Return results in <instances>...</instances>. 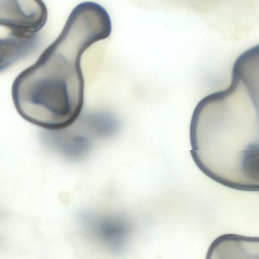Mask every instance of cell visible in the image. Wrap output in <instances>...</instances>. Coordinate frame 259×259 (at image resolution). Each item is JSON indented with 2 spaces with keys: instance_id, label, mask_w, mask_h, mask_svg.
<instances>
[{
  "instance_id": "6da1fadb",
  "label": "cell",
  "mask_w": 259,
  "mask_h": 259,
  "mask_svg": "<svg viewBox=\"0 0 259 259\" xmlns=\"http://www.w3.org/2000/svg\"><path fill=\"white\" fill-rule=\"evenodd\" d=\"M189 135L203 174L231 189L259 192V62H234L228 87L196 105Z\"/></svg>"
},
{
  "instance_id": "7a4b0ae2",
  "label": "cell",
  "mask_w": 259,
  "mask_h": 259,
  "mask_svg": "<svg viewBox=\"0 0 259 259\" xmlns=\"http://www.w3.org/2000/svg\"><path fill=\"white\" fill-rule=\"evenodd\" d=\"M111 31V19L103 7L89 1L77 5L55 40L15 79L12 97L20 115L49 130L72 124L84 103L81 56Z\"/></svg>"
},
{
  "instance_id": "3957f363",
  "label": "cell",
  "mask_w": 259,
  "mask_h": 259,
  "mask_svg": "<svg viewBox=\"0 0 259 259\" xmlns=\"http://www.w3.org/2000/svg\"><path fill=\"white\" fill-rule=\"evenodd\" d=\"M48 18V10L42 1L1 0L0 25L9 33L30 36L38 34Z\"/></svg>"
},
{
  "instance_id": "277c9868",
  "label": "cell",
  "mask_w": 259,
  "mask_h": 259,
  "mask_svg": "<svg viewBox=\"0 0 259 259\" xmlns=\"http://www.w3.org/2000/svg\"><path fill=\"white\" fill-rule=\"evenodd\" d=\"M205 259H259V237L221 235L209 246Z\"/></svg>"
},
{
  "instance_id": "5b68a950",
  "label": "cell",
  "mask_w": 259,
  "mask_h": 259,
  "mask_svg": "<svg viewBox=\"0 0 259 259\" xmlns=\"http://www.w3.org/2000/svg\"><path fill=\"white\" fill-rule=\"evenodd\" d=\"M38 34L22 36L9 33L1 39V72L33 52L38 45Z\"/></svg>"
}]
</instances>
